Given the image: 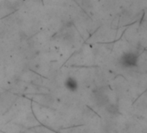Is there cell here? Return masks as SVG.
I'll use <instances>...</instances> for the list:
<instances>
[{
  "label": "cell",
  "instance_id": "obj_1",
  "mask_svg": "<svg viewBox=\"0 0 147 133\" xmlns=\"http://www.w3.org/2000/svg\"><path fill=\"white\" fill-rule=\"evenodd\" d=\"M65 87L71 92H76L78 89V82L73 77H68L65 81Z\"/></svg>",
  "mask_w": 147,
  "mask_h": 133
},
{
  "label": "cell",
  "instance_id": "obj_2",
  "mask_svg": "<svg viewBox=\"0 0 147 133\" xmlns=\"http://www.w3.org/2000/svg\"><path fill=\"white\" fill-rule=\"evenodd\" d=\"M122 62L125 66H132L136 63V56L132 54H127L122 57Z\"/></svg>",
  "mask_w": 147,
  "mask_h": 133
}]
</instances>
